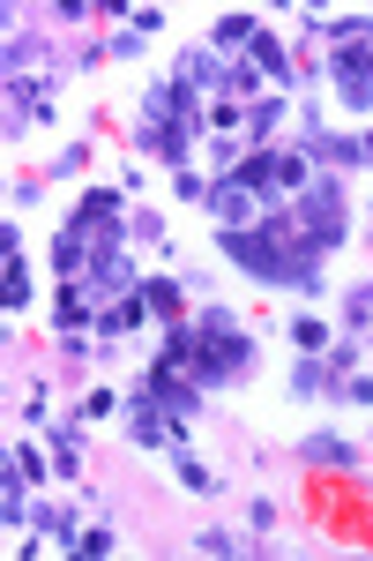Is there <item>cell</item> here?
<instances>
[{
    "label": "cell",
    "mask_w": 373,
    "mask_h": 561,
    "mask_svg": "<svg viewBox=\"0 0 373 561\" xmlns=\"http://www.w3.org/2000/svg\"><path fill=\"white\" fill-rule=\"evenodd\" d=\"M336 389H343V375H336L322 352H299L291 359V397H336Z\"/></svg>",
    "instance_id": "obj_16"
},
{
    "label": "cell",
    "mask_w": 373,
    "mask_h": 561,
    "mask_svg": "<svg viewBox=\"0 0 373 561\" xmlns=\"http://www.w3.org/2000/svg\"><path fill=\"white\" fill-rule=\"evenodd\" d=\"M277 128H284V90H261V98L247 105V150H269Z\"/></svg>",
    "instance_id": "obj_18"
},
{
    "label": "cell",
    "mask_w": 373,
    "mask_h": 561,
    "mask_svg": "<svg viewBox=\"0 0 373 561\" xmlns=\"http://www.w3.org/2000/svg\"><path fill=\"white\" fill-rule=\"evenodd\" d=\"M127 240L158 248V240H165V217H158V210H127Z\"/></svg>",
    "instance_id": "obj_29"
},
{
    "label": "cell",
    "mask_w": 373,
    "mask_h": 561,
    "mask_svg": "<svg viewBox=\"0 0 373 561\" xmlns=\"http://www.w3.org/2000/svg\"><path fill=\"white\" fill-rule=\"evenodd\" d=\"M172 83L187 90V98H202V105H217V98H232V60L209 53V45H187L179 68H172Z\"/></svg>",
    "instance_id": "obj_5"
},
{
    "label": "cell",
    "mask_w": 373,
    "mask_h": 561,
    "mask_svg": "<svg viewBox=\"0 0 373 561\" xmlns=\"http://www.w3.org/2000/svg\"><path fill=\"white\" fill-rule=\"evenodd\" d=\"M359 142H366V165H373V128H366V135H359Z\"/></svg>",
    "instance_id": "obj_39"
},
{
    "label": "cell",
    "mask_w": 373,
    "mask_h": 561,
    "mask_svg": "<svg viewBox=\"0 0 373 561\" xmlns=\"http://www.w3.org/2000/svg\"><path fill=\"white\" fill-rule=\"evenodd\" d=\"M187 367H195V382H202V389L247 382V375H254L247 322H240L232 307H195V322H187Z\"/></svg>",
    "instance_id": "obj_2"
},
{
    "label": "cell",
    "mask_w": 373,
    "mask_h": 561,
    "mask_svg": "<svg viewBox=\"0 0 373 561\" xmlns=\"http://www.w3.org/2000/svg\"><path fill=\"white\" fill-rule=\"evenodd\" d=\"M105 53H113V60H135V53H142V38H135V23H120V31L105 38Z\"/></svg>",
    "instance_id": "obj_36"
},
{
    "label": "cell",
    "mask_w": 373,
    "mask_h": 561,
    "mask_svg": "<svg viewBox=\"0 0 373 561\" xmlns=\"http://www.w3.org/2000/svg\"><path fill=\"white\" fill-rule=\"evenodd\" d=\"M269 524H277V502H261V494H254V502H247V539H261Z\"/></svg>",
    "instance_id": "obj_35"
},
{
    "label": "cell",
    "mask_w": 373,
    "mask_h": 561,
    "mask_svg": "<svg viewBox=\"0 0 373 561\" xmlns=\"http://www.w3.org/2000/svg\"><path fill=\"white\" fill-rule=\"evenodd\" d=\"M75 554H83V561H97V554H113V531H105V524H90L83 539H75Z\"/></svg>",
    "instance_id": "obj_34"
},
{
    "label": "cell",
    "mask_w": 373,
    "mask_h": 561,
    "mask_svg": "<svg viewBox=\"0 0 373 561\" xmlns=\"http://www.w3.org/2000/svg\"><path fill=\"white\" fill-rule=\"evenodd\" d=\"M0 307H8V314L31 307V262L23 255H8V270H0Z\"/></svg>",
    "instance_id": "obj_24"
},
{
    "label": "cell",
    "mask_w": 373,
    "mask_h": 561,
    "mask_svg": "<svg viewBox=\"0 0 373 561\" xmlns=\"http://www.w3.org/2000/svg\"><path fill=\"white\" fill-rule=\"evenodd\" d=\"M209 217H217V232H232V225H261V195H254L240 173H217L209 180Z\"/></svg>",
    "instance_id": "obj_6"
},
{
    "label": "cell",
    "mask_w": 373,
    "mask_h": 561,
    "mask_svg": "<svg viewBox=\"0 0 373 561\" xmlns=\"http://www.w3.org/2000/svg\"><path fill=\"white\" fill-rule=\"evenodd\" d=\"M45 113H53V83H15V76H8V142L31 135Z\"/></svg>",
    "instance_id": "obj_10"
},
{
    "label": "cell",
    "mask_w": 373,
    "mask_h": 561,
    "mask_svg": "<svg viewBox=\"0 0 373 561\" xmlns=\"http://www.w3.org/2000/svg\"><path fill=\"white\" fill-rule=\"evenodd\" d=\"M217 255L232 262V270H247L254 285H277V293H322V262L306 240H299V225L291 210H261V225H232V232H217Z\"/></svg>",
    "instance_id": "obj_1"
},
{
    "label": "cell",
    "mask_w": 373,
    "mask_h": 561,
    "mask_svg": "<svg viewBox=\"0 0 373 561\" xmlns=\"http://www.w3.org/2000/svg\"><path fill=\"white\" fill-rule=\"evenodd\" d=\"M45 60H53V53H45L38 31H8V76H15V83H53Z\"/></svg>",
    "instance_id": "obj_12"
},
{
    "label": "cell",
    "mask_w": 373,
    "mask_h": 561,
    "mask_svg": "<svg viewBox=\"0 0 373 561\" xmlns=\"http://www.w3.org/2000/svg\"><path fill=\"white\" fill-rule=\"evenodd\" d=\"M195 547H202V554H254L247 531H195Z\"/></svg>",
    "instance_id": "obj_28"
},
{
    "label": "cell",
    "mask_w": 373,
    "mask_h": 561,
    "mask_svg": "<svg viewBox=\"0 0 373 561\" xmlns=\"http://www.w3.org/2000/svg\"><path fill=\"white\" fill-rule=\"evenodd\" d=\"M291 345H299V352H329L336 337H329V322H322V314H299V322H291Z\"/></svg>",
    "instance_id": "obj_27"
},
{
    "label": "cell",
    "mask_w": 373,
    "mask_h": 561,
    "mask_svg": "<svg viewBox=\"0 0 373 561\" xmlns=\"http://www.w3.org/2000/svg\"><path fill=\"white\" fill-rule=\"evenodd\" d=\"M240 60H254V76H261V83H277V90H299V83H306V68L291 60V45L277 38V31H254V45L240 53Z\"/></svg>",
    "instance_id": "obj_8"
},
{
    "label": "cell",
    "mask_w": 373,
    "mask_h": 561,
    "mask_svg": "<svg viewBox=\"0 0 373 561\" xmlns=\"http://www.w3.org/2000/svg\"><path fill=\"white\" fill-rule=\"evenodd\" d=\"M366 240H373V225H366Z\"/></svg>",
    "instance_id": "obj_40"
},
{
    "label": "cell",
    "mask_w": 373,
    "mask_h": 561,
    "mask_svg": "<svg viewBox=\"0 0 373 561\" xmlns=\"http://www.w3.org/2000/svg\"><path fill=\"white\" fill-rule=\"evenodd\" d=\"M68 225H127V195H120V187H90Z\"/></svg>",
    "instance_id": "obj_19"
},
{
    "label": "cell",
    "mask_w": 373,
    "mask_h": 561,
    "mask_svg": "<svg viewBox=\"0 0 373 561\" xmlns=\"http://www.w3.org/2000/svg\"><path fill=\"white\" fill-rule=\"evenodd\" d=\"M53 337L68 345V337H97V307L75 293V285H60V300H53Z\"/></svg>",
    "instance_id": "obj_11"
},
{
    "label": "cell",
    "mask_w": 373,
    "mask_h": 561,
    "mask_svg": "<svg viewBox=\"0 0 373 561\" xmlns=\"http://www.w3.org/2000/svg\"><path fill=\"white\" fill-rule=\"evenodd\" d=\"M150 322V307H142V285L127 293V300H113V307H97V345H120L127 330H142Z\"/></svg>",
    "instance_id": "obj_15"
},
{
    "label": "cell",
    "mask_w": 373,
    "mask_h": 561,
    "mask_svg": "<svg viewBox=\"0 0 373 561\" xmlns=\"http://www.w3.org/2000/svg\"><path fill=\"white\" fill-rule=\"evenodd\" d=\"M135 285H142V277H135V262H127V255H97V262L83 270V277H75V293H83L90 307H113V300H127Z\"/></svg>",
    "instance_id": "obj_7"
},
{
    "label": "cell",
    "mask_w": 373,
    "mask_h": 561,
    "mask_svg": "<svg viewBox=\"0 0 373 561\" xmlns=\"http://www.w3.org/2000/svg\"><path fill=\"white\" fill-rule=\"evenodd\" d=\"M53 270H60V285H75V277L90 270V248H83V232H75V225H60V232H53Z\"/></svg>",
    "instance_id": "obj_20"
},
{
    "label": "cell",
    "mask_w": 373,
    "mask_h": 561,
    "mask_svg": "<svg viewBox=\"0 0 373 561\" xmlns=\"http://www.w3.org/2000/svg\"><path fill=\"white\" fill-rule=\"evenodd\" d=\"M343 337L373 345V285H351V293H343Z\"/></svg>",
    "instance_id": "obj_22"
},
{
    "label": "cell",
    "mask_w": 373,
    "mask_h": 561,
    "mask_svg": "<svg viewBox=\"0 0 373 561\" xmlns=\"http://www.w3.org/2000/svg\"><path fill=\"white\" fill-rule=\"evenodd\" d=\"M0 472H15V479H31V486H38V479L53 472V457H45L38 442H8V457H0Z\"/></svg>",
    "instance_id": "obj_23"
},
{
    "label": "cell",
    "mask_w": 373,
    "mask_h": 561,
    "mask_svg": "<svg viewBox=\"0 0 373 561\" xmlns=\"http://www.w3.org/2000/svg\"><path fill=\"white\" fill-rule=\"evenodd\" d=\"M53 472H60V479L83 472V427H75V420H68V427H53Z\"/></svg>",
    "instance_id": "obj_25"
},
{
    "label": "cell",
    "mask_w": 373,
    "mask_h": 561,
    "mask_svg": "<svg viewBox=\"0 0 373 561\" xmlns=\"http://www.w3.org/2000/svg\"><path fill=\"white\" fill-rule=\"evenodd\" d=\"M142 307H150V322H187V277H142Z\"/></svg>",
    "instance_id": "obj_14"
},
{
    "label": "cell",
    "mask_w": 373,
    "mask_h": 561,
    "mask_svg": "<svg viewBox=\"0 0 373 561\" xmlns=\"http://www.w3.org/2000/svg\"><path fill=\"white\" fill-rule=\"evenodd\" d=\"M113 412H120L113 389H83V404H75V420H113Z\"/></svg>",
    "instance_id": "obj_32"
},
{
    "label": "cell",
    "mask_w": 373,
    "mask_h": 561,
    "mask_svg": "<svg viewBox=\"0 0 373 561\" xmlns=\"http://www.w3.org/2000/svg\"><path fill=\"white\" fill-rule=\"evenodd\" d=\"M240 180L261 195V210H291V203H299V187L314 180V158H306L299 142H269V150H247Z\"/></svg>",
    "instance_id": "obj_4"
},
{
    "label": "cell",
    "mask_w": 373,
    "mask_h": 561,
    "mask_svg": "<svg viewBox=\"0 0 373 561\" xmlns=\"http://www.w3.org/2000/svg\"><path fill=\"white\" fill-rule=\"evenodd\" d=\"M83 165H90V142H83V135H75V142H68V150L53 158V180H75V173H83Z\"/></svg>",
    "instance_id": "obj_33"
},
{
    "label": "cell",
    "mask_w": 373,
    "mask_h": 561,
    "mask_svg": "<svg viewBox=\"0 0 373 561\" xmlns=\"http://www.w3.org/2000/svg\"><path fill=\"white\" fill-rule=\"evenodd\" d=\"M322 359H329L336 375H359V359H366V345H359V337H336V345L322 352Z\"/></svg>",
    "instance_id": "obj_30"
},
{
    "label": "cell",
    "mask_w": 373,
    "mask_h": 561,
    "mask_svg": "<svg viewBox=\"0 0 373 561\" xmlns=\"http://www.w3.org/2000/svg\"><path fill=\"white\" fill-rule=\"evenodd\" d=\"M165 31V8H135V38H158Z\"/></svg>",
    "instance_id": "obj_38"
},
{
    "label": "cell",
    "mask_w": 373,
    "mask_h": 561,
    "mask_svg": "<svg viewBox=\"0 0 373 561\" xmlns=\"http://www.w3.org/2000/svg\"><path fill=\"white\" fill-rule=\"evenodd\" d=\"M291 225H299V240L314 248V255H336L343 240H351V203H343V180L336 173H314L299 187V203H291Z\"/></svg>",
    "instance_id": "obj_3"
},
{
    "label": "cell",
    "mask_w": 373,
    "mask_h": 561,
    "mask_svg": "<svg viewBox=\"0 0 373 561\" xmlns=\"http://www.w3.org/2000/svg\"><path fill=\"white\" fill-rule=\"evenodd\" d=\"M336 397H343V404H373V375H343Z\"/></svg>",
    "instance_id": "obj_37"
},
{
    "label": "cell",
    "mask_w": 373,
    "mask_h": 561,
    "mask_svg": "<svg viewBox=\"0 0 373 561\" xmlns=\"http://www.w3.org/2000/svg\"><path fill=\"white\" fill-rule=\"evenodd\" d=\"M299 457H306L314 472H359V442H343V434H306Z\"/></svg>",
    "instance_id": "obj_13"
},
{
    "label": "cell",
    "mask_w": 373,
    "mask_h": 561,
    "mask_svg": "<svg viewBox=\"0 0 373 561\" xmlns=\"http://www.w3.org/2000/svg\"><path fill=\"white\" fill-rule=\"evenodd\" d=\"M209 165L217 173H240L247 165V135H209Z\"/></svg>",
    "instance_id": "obj_26"
},
{
    "label": "cell",
    "mask_w": 373,
    "mask_h": 561,
    "mask_svg": "<svg viewBox=\"0 0 373 561\" xmlns=\"http://www.w3.org/2000/svg\"><path fill=\"white\" fill-rule=\"evenodd\" d=\"M172 479H179L187 494H209V486H217V472L195 457V442H172Z\"/></svg>",
    "instance_id": "obj_21"
},
{
    "label": "cell",
    "mask_w": 373,
    "mask_h": 561,
    "mask_svg": "<svg viewBox=\"0 0 373 561\" xmlns=\"http://www.w3.org/2000/svg\"><path fill=\"white\" fill-rule=\"evenodd\" d=\"M127 442L135 449H158V442H172V412L150 397V389L135 382V397H127Z\"/></svg>",
    "instance_id": "obj_9"
},
{
    "label": "cell",
    "mask_w": 373,
    "mask_h": 561,
    "mask_svg": "<svg viewBox=\"0 0 373 561\" xmlns=\"http://www.w3.org/2000/svg\"><path fill=\"white\" fill-rule=\"evenodd\" d=\"M172 195L202 210V203H209V173H195V165H187V173H172Z\"/></svg>",
    "instance_id": "obj_31"
},
{
    "label": "cell",
    "mask_w": 373,
    "mask_h": 561,
    "mask_svg": "<svg viewBox=\"0 0 373 561\" xmlns=\"http://www.w3.org/2000/svg\"><path fill=\"white\" fill-rule=\"evenodd\" d=\"M254 31H261V23H254L247 8H232V15H217V23H209V53H224V60H240V53L254 45Z\"/></svg>",
    "instance_id": "obj_17"
}]
</instances>
